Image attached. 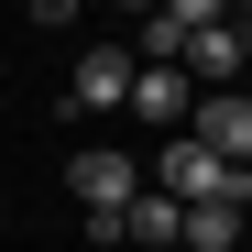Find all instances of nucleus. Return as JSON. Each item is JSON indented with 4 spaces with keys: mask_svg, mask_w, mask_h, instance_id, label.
Listing matches in <instances>:
<instances>
[{
    "mask_svg": "<svg viewBox=\"0 0 252 252\" xmlns=\"http://www.w3.org/2000/svg\"><path fill=\"white\" fill-rule=\"evenodd\" d=\"M66 187H77V208H88V220H121V208L143 197V164H132V154H110V143H88V154L66 164Z\"/></svg>",
    "mask_w": 252,
    "mask_h": 252,
    "instance_id": "obj_1",
    "label": "nucleus"
},
{
    "mask_svg": "<svg viewBox=\"0 0 252 252\" xmlns=\"http://www.w3.org/2000/svg\"><path fill=\"white\" fill-rule=\"evenodd\" d=\"M187 143H208L220 164H252V88H208L187 110Z\"/></svg>",
    "mask_w": 252,
    "mask_h": 252,
    "instance_id": "obj_2",
    "label": "nucleus"
},
{
    "mask_svg": "<svg viewBox=\"0 0 252 252\" xmlns=\"http://www.w3.org/2000/svg\"><path fill=\"white\" fill-rule=\"evenodd\" d=\"M143 121V132H187V110H197V88H187V66H132V99H121Z\"/></svg>",
    "mask_w": 252,
    "mask_h": 252,
    "instance_id": "obj_3",
    "label": "nucleus"
},
{
    "mask_svg": "<svg viewBox=\"0 0 252 252\" xmlns=\"http://www.w3.org/2000/svg\"><path fill=\"white\" fill-rule=\"evenodd\" d=\"M121 99H132V55L121 44H99V55L66 66V110H121Z\"/></svg>",
    "mask_w": 252,
    "mask_h": 252,
    "instance_id": "obj_4",
    "label": "nucleus"
},
{
    "mask_svg": "<svg viewBox=\"0 0 252 252\" xmlns=\"http://www.w3.org/2000/svg\"><path fill=\"white\" fill-rule=\"evenodd\" d=\"M176 230H187V208H176V197H154V187L110 220V241H132V252H176Z\"/></svg>",
    "mask_w": 252,
    "mask_h": 252,
    "instance_id": "obj_5",
    "label": "nucleus"
},
{
    "mask_svg": "<svg viewBox=\"0 0 252 252\" xmlns=\"http://www.w3.org/2000/svg\"><path fill=\"white\" fill-rule=\"evenodd\" d=\"M241 220H252V208H230V197H197L176 241H187V252H241Z\"/></svg>",
    "mask_w": 252,
    "mask_h": 252,
    "instance_id": "obj_6",
    "label": "nucleus"
},
{
    "mask_svg": "<svg viewBox=\"0 0 252 252\" xmlns=\"http://www.w3.org/2000/svg\"><path fill=\"white\" fill-rule=\"evenodd\" d=\"M154 11L176 22V33H197V22H230V0H154Z\"/></svg>",
    "mask_w": 252,
    "mask_h": 252,
    "instance_id": "obj_7",
    "label": "nucleus"
},
{
    "mask_svg": "<svg viewBox=\"0 0 252 252\" xmlns=\"http://www.w3.org/2000/svg\"><path fill=\"white\" fill-rule=\"evenodd\" d=\"M33 22H77V0H33Z\"/></svg>",
    "mask_w": 252,
    "mask_h": 252,
    "instance_id": "obj_8",
    "label": "nucleus"
},
{
    "mask_svg": "<svg viewBox=\"0 0 252 252\" xmlns=\"http://www.w3.org/2000/svg\"><path fill=\"white\" fill-rule=\"evenodd\" d=\"M110 11H154V0H110Z\"/></svg>",
    "mask_w": 252,
    "mask_h": 252,
    "instance_id": "obj_9",
    "label": "nucleus"
},
{
    "mask_svg": "<svg viewBox=\"0 0 252 252\" xmlns=\"http://www.w3.org/2000/svg\"><path fill=\"white\" fill-rule=\"evenodd\" d=\"M230 11H241V22H252V0H230Z\"/></svg>",
    "mask_w": 252,
    "mask_h": 252,
    "instance_id": "obj_10",
    "label": "nucleus"
},
{
    "mask_svg": "<svg viewBox=\"0 0 252 252\" xmlns=\"http://www.w3.org/2000/svg\"><path fill=\"white\" fill-rule=\"evenodd\" d=\"M241 252H252V220H241Z\"/></svg>",
    "mask_w": 252,
    "mask_h": 252,
    "instance_id": "obj_11",
    "label": "nucleus"
}]
</instances>
